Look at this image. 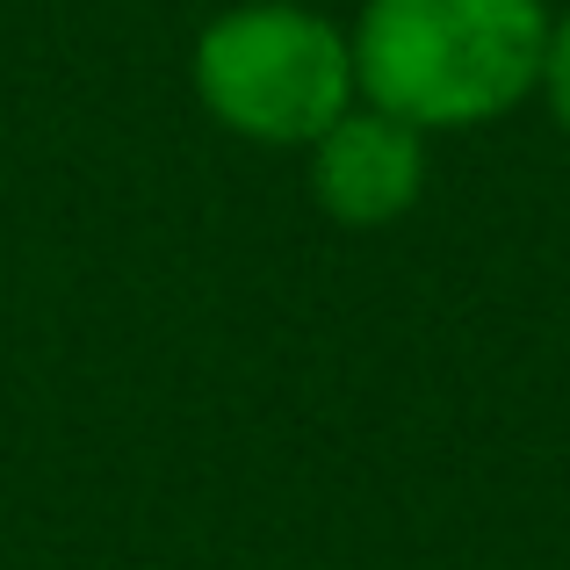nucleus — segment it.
<instances>
[{
    "instance_id": "nucleus-1",
    "label": "nucleus",
    "mask_w": 570,
    "mask_h": 570,
    "mask_svg": "<svg viewBox=\"0 0 570 570\" xmlns=\"http://www.w3.org/2000/svg\"><path fill=\"white\" fill-rule=\"evenodd\" d=\"M549 22V0H362L354 87L426 138L499 124L542 87Z\"/></svg>"
},
{
    "instance_id": "nucleus-4",
    "label": "nucleus",
    "mask_w": 570,
    "mask_h": 570,
    "mask_svg": "<svg viewBox=\"0 0 570 570\" xmlns=\"http://www.w3.org/2000/svg\"><path fill=\"white\" fill-rule=\"evenodd\" d=\"M534 95L549 101V116H557V130L570 138V8L549 22V58H542V87Z\"/></svg>"
},
{
    "instance_id": "nucleus-3",
    "label": "nucleus",
    "mask_w": 570,
    "mask_h": 570,
    "mask_svg": "<svg viewBox=\"0 0 570 570\" xmlns=\"http://www.w3.org/2000/svg\"><path fill=\"white\" fill-rule=\"evenodd\" d=\"M304 167H311V203L333 224L383 232V224L412 217L426 195V130L354 101L325 138L304 145Z\"/></svg>"
},
{
    "instance_id": "nucleus-2",
    "label": "nucleus",
    "mask_w": 570,
    "mask_h": 570,
    "mask_svg": "<svg viewBox=\"0 0 570 570\" xmlns=\"http://www.w3.org/2000/svg\"><path fill=\"white\" fill-rule=\"evenodd\" d=\"M188 80L232 138L275 153H304L362 101L347 29L304 0H238L209 14L188 51Z\"/></svg>"
}]
</instances>
